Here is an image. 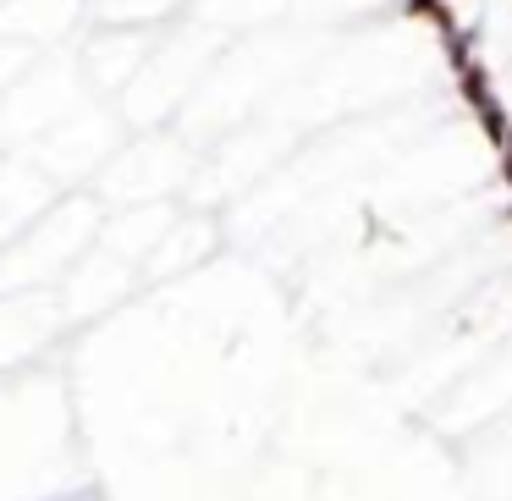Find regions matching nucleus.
<instances>
[{"label":"nucleus","mask_w":512,"mask_h":501,"mask_svg":"<svg viewBox=\"0 0 512 501\" xmlns=\"http://www.w3.org/2000/svg\"><path fill=\"white\" fill-rule=\"evenodd\" d=\"M496 160H501V182H507V188H512V138H507V144L496 149Z\"/></svg>","instance_id":"obj_3"},{"label":"nucleus","mask_w":512,"mask_h":501,"mask_svg":"<svg viewBox=\"0 0 512 501\" xmlns=\"http://www.w3.org/2000/svg\"><path fill=\"white\" fill-rule=\"evenodd\" d=\"M452 78H457V94H463L468 116H474L479 133H485V144H490V149H501V144L512 138V116H507V105H501L496 83H490L485 61H468V67H457Z\"/></svg>","instance_id":"obj_1"},{"label":"nucleus","mask_w":512,"mask_h":501,"mask_svg":"<svg viewBox=\"0 0 512 501\" xmlns=\"http://www.w3.org/2000/svg\"><path fill=\"white\" fill-rule=\"evenodd\" d=\"M402 12H408L413 23H430L441 39L463 34V28H457V6H452V0H402Z\"/></svg>","instance_id":"obj_2"}]
</instances>
